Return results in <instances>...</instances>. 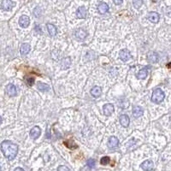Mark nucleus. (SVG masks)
<instances>
[{"mask_svg": "<svg viewBox=\"0 0 171 171\" xmlns=\"http://www.w3.org/2000/svg\"><path fill=\"white\" fill-rule=\"evenodd\" d=\"M1 151L4 157L9 160H13L18 152V145L10 140H3L1 143Z\"/></svg>", "mask_w": 171, "mask_h": 171, "instance_id": "nucleus-1", "label": "nucleus"}, {"mask_svg": "<svg viewBox=\"0 0 171 171\" xmlns=\"http://www.w3.org/2000/svg\"><path fill=\"white\" fill-rule=\"evenodd\" d=\"M164 98H165V94L163 91L160 88H157L152 92V96L151 99L155 104H160L161 102L163 101Z\"/></svg>", "mask_w": 171, "mask_h": 171, "instance_id": "nucleus-2", "label": "nucleus"}, {"mask_svg": "<svg viewBox=\"0 0 171 171\" xmlns=\"http://www.w3.org/2000/svg\"><path fill=\"white\" fill-rule=\"evenodd\" d=\"M15 5V3L12 0H3L1 3V8L5 11L11 10Z\"/></svg>", "mask_w": 171, "mask_h": 171, "instance_id": "nucleus-3", "label": "nucleus"}, {"mask_svg": "<svg viewBox=\"0 0 171 171\" xmlns=\"http://www.w3.org/2000/svg\"><path fill=\"white\" fill-rule=\"evenodd\" d=\"M120 59L123 62H127L131 58V53L128 49H123L119 53Z\"/></svg>", "mask_w": 171, "mask_h": 171, "instance_id": "nucleus-4", "label": "nucleus"}, {"mask_svg": "<svg viewBox=\"0 0 171 171\" xmlns=\"http://www.w3.org/2000/svg\"><path fill=\"white\" fill-rule=\"evenodd\" d=\"M140 167L144 171H151L154 168V163L151 160H145L141 163Z\"/></svg>", "mask_w": 171, "mask_h": 171, "instance_id": "nucleus-5", "label": "nucleus"}, {"mask_svg": "<svg viewBox=\"0 0 171 171\" xmlns=\"http://www.w3.org/2000/svg\"><path fill=\"white\" fill-rule=\"evenodd\" d=\"M75 35L77 40H84L87 36V31L85 29L78 28V29H76V31L75 33Z\"/></svg>", "mask_w": 171, "mask_h": 171, "instance_id": "nucleus-6", "label": "nucleus"}, {"mask_svg": "<svg viewBox=\"0 0 171 171\" xmlns=\"http://www.w3.org/2000/svg\"><path fill=\"white\" fill-rule=\"evenodd\" d=\"M30 24V18L27 16V15H22L19 19V25L23 27V28H26L29 26Z\"/></svg>", "mask_w": 171, "mask_h": 171, "instance_id": "nucleus-7", "label": "nucleus"}, {"mask_svg": "<svg viewBox=\"0 0 171 171\" xmlns=\"http://www.w3.org/2000/svg\"><path fill=\"white\" fill-rule=\"evenodd\" d=\"M40 134H41V129H40V127H38V126L34 127L31 129V131H30V137L32 139H34V140L38 139L40 136Z\"/></svg>", "mask_w": 171, "mask_h": 171, "instance_id": "nucleus-8", "label": "nucleus"}, {"mask_svg": "<svg viewBox=\"0 0 171 171\" xmlns=\"http://www.w3.org/2000/svg\"><path fill=\"white\" fill-rule=\"evenodd\" d=\"M148 20L152 23H158L160 20V15L158 12H155V11L150 12L148 15Z\"/></svg>", "mask_w": 171, "mask_h": 171, "instance_id": "nucleus-9", "label": "nucleus"}, {"mask_svg": "<svg viewBox=\"0 0 171 171\" xmlns=\"http://www.w3.org/2000/svg\"><path fill=\"white\" fill-rule=\"evenodd\" d=\"M147 60L151 64H156L158 61V53L155 52H150L147 54Z\"/></svg>", "mask_w": 171, "mask_h": 171, "instance_id": "nucleus-10", "label": "nucleus"}, {"mask_svg": "<svg viewBox=\"0 0 171 171\" xmlns=\"http://www.w3.org/2000/svg\"><path fill=\"white\" fill-rule=\"evenodd\" d=\"M114 111V106L111 104H106L103 107V113L106 117H110Z\"/></svg>", "mask_w": 171, "mask_h": 171, "instance_id": "nucleus-11", "label": "nucleus"}, {"mask_svg": "<svg viewBox=\"0 0 171 171\" xmlns=\"http://www.w3.org/2000/svg\"><path fill=\"white\" fill-rule=\"evenodd\" d=\"M6 93L10 96V97H14L16 95V87L13 84H9L7 85L6 88H5Z\"/></svg>", "mask_w": 171, "mask_h": 171, "instance_id": "nucleus-12", "label": "nucleus"}, {"mask_svg": "<svg viewBox=\"0 0 171 171\" xmlns=\"http://www.w3.org/2000/svg\"><path fill=\"white\" fill-rule=\"evenodd\" d=\"M144 114V110L140 106H134L133 109V115L135 118L142 117Z\"/></svg>", "mask_w": 171, "mask_h": 171, "instance_id": "nucleus-13", "label": "nucleus"}, {"mask_svg": "<svg viewBox=\"0 0 171 171\" xmlns=\"http://www.w3.org/2000/svg\"><path fill=\"white\" fill-rule=\"evenodd\" d=\"M76 16L79 19H85L87 17V10L85 7H79L76 10Z\"/></svg>", "mask_w": 171, "mask_h": 171, "instance_id": "nucleus-14", "label": "nucleus"}, {"mask_svg": "<svg viewBox=\"0 0 171 171\" xmlns=\"http://www.w3.org/2000/svg\"><path fill=\"white\" fill-rule=\"evenodd\" d=\"M120 123L122 127L124 128H128L129 123H130V119L128 117V116L127 115H121L120 117Z\"/></svg>", "mask_w": 171, "mask_h": 171, "instance_id": "nucleus-15", "label": "nucleus"}, {"mask_svg": "<svg viewBox=\"0 0 171 171\" xmlns=\"http://www.w3.org/2000/svg\"><path fill=\"white\" fill-rule=\"evenodd\" d=\"M109 5L105 3V2H102V3H100L99 4H98V12L100 14H105L107 13L108 11H109Z\"/></svg>", "mask_w": 171, "mask_h": 171, "instance_id": "nucleus-16", "label": "nucleus"}, {"mask_svg": "<svg viewBox=\"0 0 171 171\" xmlns=\"http://www.w3.org/2000/svg\"><path fill=\"white\" fill-rule=\"evenodd\" d=\"M90 92H91L92 97H94V98H98V97L102 94V88H101L100 87H98V86L93 87L92 89H91Z\"/></svg>", "mask_w": 171, "mask_h": 171, "instance_id": "nucleus-17", "label": "nucleus"}, {"mask_svg": "<svg viewBox=\"0 0 171 171\" xmlns=\"http://www.w3.org/2000/svg\"><path fill=\"white\" fill-rule=\"evenodd\" d=\"M108 145L110 148H115L119 145V140L116 136H111L108 141Z\"/></svg>", "mask_w": 171, "mask_h": 171, "instance_id": "nucleus-18", "label": "nucleus"}, {"mask_svg": "<svg viewBox=\"0 0 171 171\" xmlns=\"http://www.w3.org/2000/svg\"><path fill=\"white\" fill-rule=\"evenodd\" d=\"M30 49H31L30 45L27 44V43H24L20 47V52H21L22 55H26V54H27L30 52Z\"/></svg>", "mask_w": 171, "mask_h": 171, "instance_id": "nucleus-19", "label": "nucleus"}, {"mask_svg": "<svg viewBox=\"0 0 171 171\" xmlns=\"http://www.w3.org/2000/svg\"><path fill=\"white\" fill-rule=\"evenodd\" d=\"M47 27V30H48V33L51 36H55L57 33V27L54 26L52 23H47L46 24Z\"/></svg>", "mask_w": 171, "mask_h": 171, "instance_id": "nucleus-20", "label": "nucleus"}, {"mask_svg": "<svg viewBox=\"0 0 171 171\" xmlns=\"http://www.w3.org/2000/svg\"><path fill=\"white\" fill-rule=\"evenodd\" d=\"M37 88L41 91V92H47L50 90V87L47 85V84H45V83H41V82H39L37 84Z\"/></svg>", "mask_w": 171, "mask_h": 171, "instance_id": "nucleus-21", "label": "nucleus"}, {"mask_svg": "<svg viewBox=\"0 0 171 171\" xmlns=\"http://www.w3.org/2000/svg\"><path fill=\"white\" fill-rule=\"evenodd\" d=\"M71 64V59L69 57H65L62 60V64H61V68H64V69H66L68 68L69 66Z\"/></svg>", "mask_w": 171, "mask_h": 171, "instance_id": "nucleus-22", "label": "nucleus"}, {"mask_svg": "<svg viewBox=\"0 0 171 171\" xmlns=\"http://www.w3.org/2000/svg\"><path fill=\"white\" fill-rule=\"evenodd\" d=\"M146 76H147V70H146L145 68L140 69V72H139V73H138V75H137L138 79H140V80L145 79Z\"/></svg>", "mask_w": 171, "mask_h": 171, "instance_id": "nucleus-23", "label": "nucleus"}, {"mask_svg": "<svg viewBox=\"0 0 171 171\" xmlns=\"http://www.w3.org/2000/svg\"><path fill=\"white\" fill-rule=\"evenodd\" d=\"M133 4L135 9H140L143 4V0H133Z\"/></svg>", "mask_w": 171, "mask_h": 171, "instance_id": "nucleus-24", "label": "nucleus"}, {"mask_svg": "<svg viewBox=\"0 0 171 171\" xmlns=\"http://www.w3.org/2000/svg\"><path fill=\"white\" fill-rule=\"evenodd\" d=\"M110 158L109 157H103L100 160V163L102 165H107V164L110 163Z\"/></svg>", "mask_w": 171, "mask_h": 171, "instance_id": "nucleus-25", "label": "nucleus"}, {"mask_svg": "<svg viewBox=\"0 0 171 171\" xmlns=\"http://www.w3.org/2000/svg\"><path fill=\"white\" fill-rule=\"evenodd\" d=\"M25 81H26L27 85L31 87V86H33L34 84V77H26L25 78Z\"/></svg>", "mask_w": 171, "mask_h": 171, "instance_id": "nucleus-26", "label": "nucleus"}, {"mask_svg": "<svg viewBox=\"0 0 171 171\" xmlns=\"http://www.w3.org/2000/svg\"><path fill=\"white\" fill-rule=\"evenodd\" d=\"M87 166L90 168V169H93L94 168V166H95V160L94 159H89L88 161H87Z\"/></svg>", "mask_w": 171, "mask_h": 171, "instance_id": "nucleus-27", "label": "nucleus"}, {"mask_svg": "<svg viewBox=\"0 0 171 171\" xmlns=\"http://www.w3.org/2000/svg\"><path fill=\"white\" fill-rule=\"evenodd\" d=\"M34 15L35 16H37V17H39L40 15V14H41V10H40L39 7H37L35 10H34Z\"/></svg>", "mask_w": 171, "mask_h": 171, "instance_id": "nucleus-28", "label": "nucleus"}, {"mask_svg": "<svg viewBox=\"0 0 171 171\" xmlns=\"http://www.w3.org/2000/svg\"><path fill=\"white\" fill-rule=\"evenodd\" d=\"M57 171H70L69 169L66 166H59L58 169H57Z\"/></svg>", "mask_w": 171, "mask_h": 171, "instance_id": "nucleus-29", "label": "nucleus"}, {"mask_svg": "<svg viewBox=\"0 0 171 171\" xmlns=\"http://www.w3.org/2000/svg\"><path fill=\"white\" fill-rule=\"evenodd\" d=\"M113 2H114V3H115V4H117V5H120V4H121V3H122L123 0H113Z\"/></svg>", "mask_w": 171, "mask_h": 171, "instance_id": "nucleus-30", "label": "nucleus"}, {"mask_svg": "<svg viewBox=\"0 0 171 171\" xmlns=\"http://www.w3.org/2000/svg\"><path fill=\"white\" fill-rule=\"evenodd\" d=\"M35 31H37L39 34H42V30L40 29V27L39 26L35 27Z\"/></svg>", "mask_w": 171, "mask_h": 171, "instance_id": "nucleus-31", "label": "nucleus"}, {"mask_svg": "<svg viewBox=\"0 0 171 171\" xmlns=\"http://www.w3.org/2000/svg\"><path fill=\"white\" fill-rule=\"evenodd\" d=\"M14 171H24V170H23V169H22V168H16V169H15Z\"/></svg>", "mask_w": 171, "mask_h": 171, "instance_id": "nucleus-32", "label": "nucleus"}, {"mask_svg": "<svg viewBox=\"0 0 171 171\" xmlns=\"http://www.w3.org/2000/svg\"><path fill=\"white\" fill-rule=\"evenodd\" d=\"M1 122H2V118H1V117H0V124H1Z\"/></svg>", "mask_w": 171, "mask_h": 171, "instance_id": "nucleus-33", "label": "nucleus"}, {"mask_svg": "<svg viewBox=\"0 0 171 171\" xmlns=\"http://www.w3.org/2000/svg\"><path fill=\"white\" fill-rule=\"evenodd\" d=\"M0 171H1V167H0Z\"/></svg>", "mask_w": 171, "mask_h": 171, "instance_id": "nucleus-34", "label": "nucleus"}]
</instances>
